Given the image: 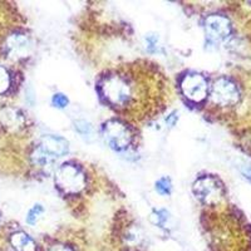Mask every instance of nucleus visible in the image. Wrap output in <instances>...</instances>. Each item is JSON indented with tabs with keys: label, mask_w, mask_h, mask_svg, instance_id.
<instances>
[{
	"label": "nucleus",
	"mask_w": 251,
	"mask_h": 251,
	"mask_svg": "<svg viewBox=\"0 0 251 251\" xmlns=\"http://www.w3.org/2000/svg\"><path fill=\"white\" fill-rule=\"evenodd\" d=\"M42 214H43V207H42V205H35L28 212V215H26V223L29 225H34V224H37L38 220L40 219Z\"/></svg>",
	"instance_id": "13"
},
{
	"label": "nucleus",
	"mask_w": 251,
	"mask_h": 251,
	"mask_svg": "<svg viewBox=\"0 0 251 251\" xmlns=\"http://www.w3.org/2000/svg\"><path fill=\"white\" fill-rule=\"evenodd\" d=\"M146 40H147V44H149V49L152 50V47H156L157 42H158V37L156 34H149L146 37Z\"/></svg>",
	"instance_id": "18"
},
{
	"label": "nucleus",
	"mask_w": 251,
	"mask_h": 251,
	"mask_svg": "<svg viewBox=\"0 0 251 251\" xmlns=\"http://www.w3.org/2000/svg\"><path fill=\"white\" fill-rule=\"evenodd\" d=\"M169 217V212L165 211V210H158V211H154L151 215V221L156 225L162 226L166 223V220Z\"/></svg>",
	"instance_id": "15"
},
{
	"label": "nucleus",
	"mask_w": 251,
	"mask_h": 251,
	"mask_svg": "<svg viewBox=\"0 0 251 251\" xmlns=\"http://www.w3.org/2000/svg\"><path fill=\"white\" fill-rule=\"evenodd\" d=\"M171 180H170L169 177H163V178H161V180L156 182V190L161 195H170L171 194Z\"/></svg>",
	"instance_id": "12"
},
{
	"label": "nucleus",
	"mask_w": 251,
	"mask_h": 251,
	"mask_svg": "<svg viewBox=\"0 0 251 251\" xmlns=\"http://www.w3.org/2000/svg\"><path fill=\"white\" fill-rule=\"evenodd\" d=\"M75 129L82 134L83 137H87V136H91L92 134L91 125L86 122V121H77L75 122Z\"/></svg>",
	"instance_id": "16"
},
{
	"label": "nucleus",
	"mask_w": 251,
	"mask_h": 251,
	"mask_svg": "<svg viewBox=\"0 0 251 251\" xmlns=\"http://www.w3.org/2000/svg\"><path fill=\"white\" fill-rule=\"evenodd\" d=\"M104 137L107 142L111 145L112 149L114 150H125L131 142V134L128 129L126 128L122 123L117 121H109L104 126Z\"/></svg>",
	"instance_id": "5"
},
{
	"label": "nucleus",
	"mask_w": 251,
	"mask_h": 251,
	"mask_svg": "<svg viewBox=\"0 0 251 251\" xmlns=\"http://www.w3.org/2000/svg\"><path fill=\"white\" fill-rule=\"evenodd\" d=\"M53 104L58 108H64V107L68 104V98L62 93H57L54 94V97H53Z\"/></svg>",
	"instance_id": "17"
},
{
	"label": "nucleus",
	"mask_w": 251,
	"mask_h": 251,
	"mask_svg": "<svg viewBox=\"0 0 251 251\" xmlns=\"http://www.w3.org/2000/svg\"><path fill=\"white\" fill-rule=\"evenodd\" d=\"M194 192L202 202L214 205L221 200L223 188L214 177H202L194 183Z\"/></svg>",
	"instance_id": "3"
},
{
	"label": "nucleus",
	"mask_w": 251,
	"mask_h": 251,
	"mask_svg": "<svg viewBox=\"0 0 251 251\" xmlns=\"http://www.w3.org/2000/svg\"><path fill=\"white\" fill-rule=\"evenodd\" d=\"M51 251H71V250H69V249H67V248H60V246H59V248H54Z\"/></svg>",
	"instance_id": "21"
},
{
	"label": "nucleus",
	"mask_w": 251,
	"mask_h": 251,
	"mask_svg": "<svg viewBox=\"0 0 251 251\" xmlns=\"http://www.w3.org/2000/svg\"><path fill=\"white\" fill-rule=\"evenodd\" d=\"M176 121H177V113L176 112H174V113H172L171 116H170V117L166 120V122H167V125H170L172 127V126H175Z\"/></svg>",
	"instance_id": "20"
},
{
	"label": "nucleus",
	"mask_w": 251,
	"mask_h": 251,
	"mask_svg": "<svg viewBox=\"0 0 251 251\" xmlns=\"http://www.w3.org/2000/svg\"><path fill=\"white\" fill-rule=\"evenodd\" d=\"M205 29L208 39L212 42H221L230 35L231 25L227 18L223 15H210L206 19Z\"/></svg>",
	"instance_id": "7"
},
{
	"label": "nucleus",
	"mask_w": 251,
	"mask_h": 251,
	"mask_svg": "<svg viewBox=\"0 0 251 251\" xmlns=\"http://www.w3.org/2000/svg\"><path fill=\"white\" fill-rule=\"evenodd\" d=\"M40 149L50 157H60L68 152V142L64 138L49 134V136H44L43 137Z\"/></svg>",
	"instance_id": "9"
},
{
	"label": "nucleus",
	"mask_w": 251,
	"mask_h": 251,
	"mask_svg": "<svg viewBox=\"0 0 251 251\" xmlns=\"http://www.w3.org/2000/svg\"><path fill=\"white\" fill-rule=\"evenodd\" d=\"M241 171H243V175L245 176V178H248L251 182V166H246V167H244Z\"/></svg>",
	"instance_id": "19"
},
{
	"label": "nucleus",
	"mask_w": 251,
	"mask_h": 251,
	"mask_svg": "<svg viewBox=\"0 0 251 251\" xmlns=\"http://www.w3.org/2000/svg\"><path fill=\"white\" fill-rule=\"evenodd\" d=\"M10 241L17 251H35V243L29 235L23 231L13 234Z\"/></svg>",
	"instance_id": "10"
},
{
	"label": "nucleus",
	"mask_w": 251,
	"mask_h": 251,
	"mask_svg": "<svg viewBox=\"0 0 251 251\" xmlns=\"http://www.w3.org/2000/svg\"><path fill=\"white\" fill-rule=\"evenodd\" d=\"M102 93L114 106H127L133 98L132 86L121 75H111L103 80Z\"/></svg>",
	"instance_id": "1"
},
{
	"label": "nucleus",
	"mask_w": 251,
	"mask_h": 251,
	"mask_svg": "<svg viewBox=\"0 0 251 251\" xmlns=\"http://www.w3.org/2000/svg\"><path fill=\"white\" fill-rule=\"evenodd\" d=\"M10 86V77H9L6 69L0 67V94L6 92V89Z\"/></svg>",
	"instance_id": "14"
},
{
	"label": "nucleus",
	"mask_w": 251,
	"mask_h": 251,
	"mask_svg": "<svg viewBox=\"0 0 251 251\" xmlns=\"http://www.w3.org/2000/svg\"><path fill=\"white\" fill-rule=\"evenodd\" d=\"M211 98L220 106H232L239 102L240 93L235 83L226 78H221V79L216 80L212 87Z\"/></svg>",
	"instance_id": "4"
},
{
	"label": "nucleus",
	"mask_w": 251,
	"mask_h": 251,
	"mask_svg": "<svg viewBox=\"0 0 251 251\" xmlns=\"http://www.w3.org/2000/svg\"><path fill=\"white\" fill-rule=\"evenodd\" d=\"M181 89L188 100L200 102L207 94V83L202 75H190L183 78L181 83Z\"/></svg>",
	"instance_id": "6"
},
{
	"label": "nucleus",
	"mask_w": 251,
	"mask_h": 251,
	"mask_svg": "<svg viewBox=\"0 0 251 251\" xmlns=\"http://www.w3.org/2000/svg\"><path fill=\"white\" fill-rule=\"evenodd\" d=\"M57 183L64 192L77 194L86 186V176L77 166L64 165L57 172Z\"/></svg>",
	"instance_id": "2"
},
{
	"label": "nucleus",
	"mask_w": 251,
	"mask_h": 251,
	"mask_svg": "<svg viewBox=\"0 0 251 251\" xmlns=\"http://www.w3.org/2000/svg\"><path fill=\"white\" fill-rule=\"evenodd\" d=\"M8 54L13 58H23L30 54L31 42L26 35L13 34L6 40Z\"/></svg>",
	"instance_id": "8"
},
{
	"label": "nucleus",
	"mask_w": 251,
	"mask_h": 251,
	"mask_svg": "<svg viewBox=\"0 0 251 251\" xmlns=\"http://www.w3.org/2000/svg\"><path fill=\"white\" fill-rule=\"evenodd\" d=\"M0 121L9 128H18L23 125V116L14 108H5L0 112Z\"/></svg>",
	"instance_id": "11"
}]
</instances>
